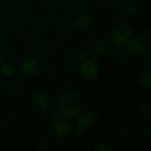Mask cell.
<instances>
[{
  "mask_svg": "<svg viewBox=\"0 0 151 151\" xmlns=\"http://www.w3.org/2000/svg\"><path fill=\"white\" fill-rule=\"evenodd\" d=\"M96 121V113L92 110H85L78 114V126L84 130L90 129Z\"/></svg>",
  "mask_w": 151,
  "mask_h": 151,
  "instance_id": "9",
  "label": "cell"
},
{
  "mask_svg": "<svg viewBox=\"0 0 151 151\" xmlns=\"http://www.w3.org/2000/svg\"><path fill=\"white\" fill-rule=\"evenodd\" d=\"M0 73L4 77L10 78L14 74L15 67L12 63L7 61H3L0 64Z\"/></svg>",
  "mask_w": 151,
  "mask_h": 151,
  "instance_id": "12",
  "label": "cell"
},
{
  "mask_svg": "<svg viewBox=\"0 0 151 151\" xmlns=\"http://www.w3.org/2000/svg\"><path fill=\"white\" fill-rule=\"evenodd\" d=\"M138 111L139 112L144 116V117H150V116L151 111H150V107L148 105V104H142L138 106Z\"/></svg>",
  "mask_w": 151,
  "mask_h": 151,
  "instance_id": "18",
  "label": "cell"
},
{
  "mask_svg": "<svg viewBox=\"0 0 151 151\" xmlns=\"http://www.w3.org/2000/svg\"><path fill=\"white\" fill-rule=\"evenodd\" d=\"M63 118H65V117H64V116H63V114L59 111V110H58V111H54V112L52 113V115H51V120H52L54 123H56V122H58V121L61 120Z\"/></svg>",
  "mask_w": 151,
  "mask_h": 151,
  "instance_id": "21",
  "label": "cell"
},
{
  "mask_svg": "<svg viewBox=\"0 0 151 151\" xmlns=\"http://www.w3.org/2000/svg\"><path fill=\"white\" fill-rule=\"evenodd\" d=\"M146 48L145 42L141 37H131L127 44L125 45L124 49L132 56H141L144 49Z\"/></svg>",
  "mask_w": 151,
  "mask_h": 151,
  "instance_id": "8",
  "label": "cell"
},
{
  "mask_svg": "<svg viewBox=\"0 0 151 151\" xmlns=\"http://www.w3.org/2000/svg\"><path fill=\"white\" fill-rule=\"evenodd\" d=\"M73 130V126L70 119L63 118L61 120L55 123L53 134L58 139H65L68 137Z\"/></svg>",
  "mask_w": 151,
  "mask_h": 151,
  "instance_id": "6",
  "label": "cell"
},
{
  "mask_svg": "<svg viewBox=\"0 0 151 151\" xmlns=\"http://www.w3.org/2000/svg\"><path fill=\"white\" fill-rule=\"evenodd\" d=\"M141 56H142V61L146 64V65H150L151 64V55H150V48H145L144 49V50L142 51V53L141 54Z\"/></svg>",
  "mask_w": 151,
  "mask_h": 151,
  "instance_id": "19",
  "label": "cell"
},
{
  "mask_svg": "<svg viewBox=\"0 0 151 151\" xmlns=\"http://www.w3.org/2000/svg\"><path fill=\"white\" fill-rule=\"evenodd\" d=\"M33 106L40 111H47L50 107V97L49 94L42 90H36L31 96Z\"/></svg>",
  "mask_w": 151,
  "mask_h": 151,
  "instance_id": "4",
  "label": "cell"
},
{
  "mask_svg": "<svg viewBox=\"0 0 151 151\" xmlns=\"http://www.w3.org/2000/svg\"><path fill=\"white\" fill-rule=\"evenodd\" d=\"M67 29V23L62 21V22H59L58 24V30L60 31V32H65V30Z\"/></svg>",
  "mask_w": 151,
  "mask_h": 151,
  "instance_id": "23",
  "label": "cell"
},
{
  "mask_svg": "<svg viewBox=\"0 0 151 151\" xmlns=\"http://www.w3.org/2000/svg\"><path fill=\"white\" fill-rule=\"evenodd\" d=\"M78 58H79V60H81V59H84V58H87V57H86L85 52H83V51H80V52H78Z\"/></svg>",
  "mask_w": 151,
  "mask_h": 151,
  "instance_id": "24",
  "label": "cell"
},
{
  "mask_svg": "<svg viewBox=\"0 0 151 151\" xmlns=\"http://www.w3.org/2000/svg\"><path fill=\"white\" fill-rule=\"evenodd\" d=\"M63 58L65 59V61H66L68 63H74L79 60L78 52H76L73 50H67L64 52Z\"/></svg>",
  "mask_w": 151,
  "mask_h": 151,
  "instance_id": "15",
  "label": "cell"
},
{
  "mask_svg": "<svg viewBox=\"0 0 151 151\" xmlns=\"http://www.w3.org/2000/svg\"><path fill=\"white\" fill-rule=\"evenodd\" d=\"M120 12L127 18H134L139 13V6L134 0H125L120 4Z\"/></svg>",
  "mask_w": 151,
  "mask_h": 151,
  "instance_id": "11",
  "label": "cell"
},
{
  "mask_svg": "<svg viewBox=\"0 0 151 151\" xmlns=\"http://www.w3.org/2000/svg\"><path fill=\"white\" fill-rule=\"evenodd\" d=\"M131 58H132V56L125 49L118 51V53L116 54V57H115L116 61L119 65H126V64H127L131 60Z\"/></svg>",
  "mask_w": 151,
  "mask_h": 151,
  "instance_id": "14",
  "label": "cell"
},
{
  "mask_svg": "<svg viewBox=\"0 0 151 151\" xmlns=\"http://www.w3.org/2000/svg\"><path fill=\"white\" fill-rule=\"evenodd\" d=\"M21 73L27 77H35L40 72V63L38 59L32 56L26 57L20 64Z\"/></svg>",
  "mask_w": 151,
  "mask_h": 151,
  "instance_id": "5",
  "label": "cell"
},
{
  "mask_svg": "<svg viewBox=\"0 0 151 151\" xmlns=\"http://www.w3.org/2000/svg\"><path fill=\"white\" fill-rule=\"evenodd\" d=\"M139 81L142 87L150 89L151 88V72L150 69L144 70L139 77Z\"/></svg>",
  "mask_w": 151,
  "mask_h": 151,
  "instance_id": "13",
  "label": "cell"
},
{
  "mask_svg": "<svg viewBox=\"0 0 151 151\" xmlns=\"http://www.w3.org/2000/svg\"><path fill=\"white\" fill-rule=\"evenodd\" d=\"M91 26V19L89 15L86 13H81L77 15L73 20L72 27L77 32H83L89 28Z\"/></svg>",
  "mask_w": 151,
  "mask_h": 151,
  "instance_id": "10",
  "label": "cell"
},
{
  "mask_svg": "<svg viewBox=\"0 0 151 151\" xmlns=\"http://www.w3.org/2000/svg\"><path fill=\"white\" fill-rule=\"evenodd\" d=\"M85 131L86 130H84L82 127H77L76 128H74L73 130V132L74 133V134L77 136V137H82L83 136V134H84V133H85Z\"/></svg>",
  "mask_w": 151,
  "mask_h": 151,
  "instance_id": "22",
  "label": "cell"
},
{
  "mask_svg": "<svg viewBox=\"0 0 151 151\" xmlns=\"http://www.w3.org/2000/svg\"><path fill=\"white\" fill-rule=\"evenodd\" d=\"M109 49H110L109 43L105 40L96 39L90 43V46L88 48V52L93 58H99L105 56L109 51Z\"/></svg>",
  "mask_w": 151,
  "mask_h": 151,
  "instance_id": "7",
  "label": "cell"
},
{
  "mask_svg": "<svg viewBox=\"0 0 151 151\" xmlns=\"http://www.w3.org/2000/svg\"><path fill=\"white\" fill-rule=\"evenodd\" d=\"M78 73L83 81L90 82L98 77L100 73V66L96 60L85 58L84 59H81L79 64Z\"/></svg>",
  "mask_w": 151,
  "mask_h": 151,
  "instance_id": "2",
  "label": "cell"
},
{
  "mask_svg": "<svg viewBox=\"0 0 151 151\" xmlns=\"http://www.w3.org/2000/svg\"><path fill=\"white\" fill-rule=\"evenodd\" d=\"M82 100L79 94L73 91H66L63 93L59 98L58 110L65 118L72 119L81 111Z\"/></svg>",
  "mask_w": 151,
  "mask_h": 151,
  "instance_id": "1",
  "label": "cell"
},
{
  "mask_svg": "<svg viewBox=\"0 0 151 151\" xmlns=\"http://www.w3.org/2000/svg\"><path fill=\"white\" fill-rule=\"evenodd\" d=\"M133 35V28L125 23H120L117 25L111 32V42L119 48H124L128 40Z\"/></svg>",
  "mask_w": 151,
  "mask_h": 151,
  "instance_id": "3",
  "label": "cell"
},
{
  "mask_svg": "<svg viewBox=\"0 0 151 151\" xmlns=\"http://www.w3.org/2000/svg\"><path fill=\"white\" fill-rule=\"evenodd\" d=\"M146 132H147V134H148V136H149V137H150V125L147 127Z\"/></svg>",
  "mask_w": 151,
  "mask_h": 151,
  "instance_id": "26",
  "label": "cell"
},
{
  "mask_svg": "<svg viewBox=\"0 0 151 151\" xmlns=\"http://www.w3.org/2000/svg\"><path fill=\"white\" fill-rule=\"evenodd\" d=\"M4 53L3 51L0 50V64L4 61Z\"/></svg>",
  "mask_w": 151,
  "mask_h": 151,
  "instance_id": "25",
  "label": "cell"
},
{
  "mask_svg": "<svg viewBox=\"0 0 151 151\" xmlns=\"http://www.w3.org/2000/svg\"><path fill=\"white\" fill-rule=\"evenodd\" d=\"M112 131L115 134H117L118 136H125L127 134V127L124 125V124H121V123H119V124H116L113 128H112Z\"/></svg>",
  "mask_w": 151,
  "mask_h": 151,
  "instance_id": "16",
  "label": "cell"
},
{
  "mask_svg": "<svg viewBox=\"0 0 151 151\" xmlns=\"http://www.w3.org/2000/svg\"><path fill=\"white\" fill-rule=\"evenodd\" d=\"M119 0H103V5L107 10H114L119 6Z\"/></svg>",
  "mask_w": 151,
  "mask_h": 151,
  "instance_id": "17",
  "label": "cell"
},
{
  "mask_svg": "<svg viewBox=\"0 0 151 151\" xmlns=\"http://www.w3.org/2000/svg\"><path fill=\"white\" fill-rule=\"evenodd\" d=\"M95 150L96 151H112L113 148L106 142H101L98 143L96 147H95Z\"/></svg>",
  "mask_w": 151,
  "mask_h": 151,
  "instance_id": "20",
  "label": "cell"
}]
</instances>
